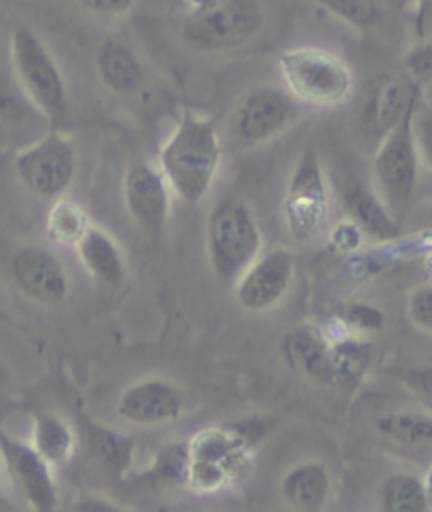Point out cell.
I'll use <instances>...</instances> for the list:
<instances>
[{
	"mask_svg": "<svg viewBox=\"0 0 432 512\" xmlns=\"http://www.w3.org/2000/svg\"><path fill=\"white\" fill-rule=\"evenodd\" d=\"M188 445H167L154 458L152 479L161 487H178L188 479Z\"/></svg>",
	"mask_w": 432,
	"mask_h": 512,
	"instance_id": "obj_29",
	"label": "cell"
},
{
	"mask_svg": "<svg viewBox=\"0 0 432 512\" xmlns=\"http://www.w3.org/2000/svg\"><path fill=\"white\" fill-rule=\"evenodd\" d=\"M380 508L386 512H424L428 510V491L416 475H390L380 487Z\"/></svg>",
	"mask_w": 432,
	"mask_h": 512,
	"instance_id": "obj_24",
	"label": "cell"
},
{
	"mask_svg": "<svg viewBox=\"0 0 432 512\" xmlns=\"http://www.w3.org/2000/svg\"><path fill=\"white\" fill-rule=\"evenodd\" d=\"M403 74L416 87L426 89L432 85V36H422L420 43L403 55Z\"/></svg>",
	"mask_w": 432,
	"mask_h": 512,
	"instance_id": "obj_30",
	"label": "cell"
},
{
	"mask_svg": "<svg viewBox=\"0 0 432 512\" xmlns=\"http://www.w3.org/2000/svg\"><path fill=\"white\" fill-rule=\"evenodd\" d=\"M97 74L116 95L137 97L146 89V70L137 53L119 38H108L95 55Z\"/></svg>",
	"mask_w": 432,
	"mask_h": 512,
	"instance_id": "obj_15",
	"label": "cell"
},
{
	"mask_svg": "<svg viewBox=\"0 0 432 512\" xmlns=\"http://www.w3.org/2000/svg\"><path fill=\"white\" fill-rule=\"evenodd\" d=\"M264 28L258 0H205L190 9L182 26L184 43L203 53H224L251 43Z\"/></svg>",
	"mask_w": 432,
	"mask_h": 512,
	"instance_id": "obj_6",
	"label": "cell"
},
{
	"mask_svg": "<svg viewBox=\"0 0 432 512\" xmlns=\"http://www.w3.org/2000/svg\"><path fill=\"white\" fill-rule=\"evenodd\" d=\"M11 274L15 285L34 302L57 306L68 300V270L62 260L45 247L19 249L11 260Z\"/></svg>",
	"mask_w": 432,
	"mask_h": 512,
	"instance_id": "obj_13",
	"label": "cell"
},
{
	"mask_svg": "<svg viewBox=\"0 0 432 512\" xmlns=\"http://www.w3.org/2000/svg\"><path fill=\"white\" fill-rule=\"evenodd\" d=\"M342 319L348 327H352L359 333H378L386 325V314L380 308L365 304V302L346 304V308L342 312Z\"/></svg>",
	"mask_w": 432,
	"mask_h": 512,
	"instance_id": "obj_31",
	"label": "cell"
},
{
	"mask_svg": "<svg viewBox=\"0 0 432 512\" xmlns=\"http://www.w3.org/2000/svg\"><path fill=\"white\" fill-rule=\"evenodd\" d=\"M0 504H3V487H0Z\"/></svg>",
	"mask_w": 432,
	"mask_h": 512,
	"instance_id": "obj_39",
	"label": "cell"
},
{
	"mask_svg": "<svg viewBox=\"0 0 432 512\" xmlns=\"http://www.w3.org/2000/svg\"><path fill=\"white\" fill-rule=\"evenodd\" d=\"M300 114V104L274 87H258L243 95V100L230 116V129L245 148H255L277 140Z\"/></svg>",
	"mask_w": 432,
	"mask_h": 512,
	"instance_id": "obj_9",
	"label": "cell"
},
{
	"mask_svg": "<svg viewBox=\"0 0 432 512\" xmlns=\"http://www.w3.org/2000/svg\"><path fill=\"white\" fill-rule=\"evenodd\" d=\"M371 346L359 340H344L331 346L333 380L342 384H355L369 367Z\"/></svg>",
	"mask_w": 432,
	"mask_h": 512,
	"instance_id": "obj_28",
	"label": "cell"
},
{
	"mask_svg": "<svg viewBox=\"0 0 432 512\" xmlns=\"http://www.w3.org/2000/svg\"><path fill=\"white\" fill-rule=\"evenodd\" d=\"M74 247L78 251V260L95 283L104 287H119L123 283L127 270L125 255L121 245L106 230L89 226Z\"/></svg>",
	"mask_w": 432,
	"mask_h": 512,
	"instance_id": "obj_16",
	"label": "cell"
},
{
	"mask_svg": "<svg viewBox=\"0 0 432 512\" xmlns=\"http://www.w3.org/2000/svg\"><path fill=\"white\" fill-rule=\"evenodd\" d=\"M420 95V87L411 83L403 72L388 76L376 87V91H373L371 100L365 108V121L384 135Z\"/></svg>",
	"mask_w": 432,
	"mask_h": 512,
	"instance_id": "obj_19",
	"label": "cell"
},
{
	"mask_svg": "<svg viewBox=\"0 0 432 512\" xmlns=\"http://www.w3.org/2000/svg\"><path fill=\"white\" fill-rule=\"evenodd\" d=\"M74 510H83V512H114L116 506L104 498L97 496H85L76 502Z\"/></svg>",
	"mask_w": 432,
	"mask_h": 512,
	"instance_id": "obj_37",
	"label": "cell"
},
{
	"mask_svg": "<svg viewBox=\"0 0 432 512\" xmlns=\"http://www.w3.org/2000/svg\"><path fill=\"white\" fill-rule=\"evenodd\" d=\"M262 253V232L249 205L228 196L213 207L207 222V255L215 277L234 283Z\"/></svg>",
	"mask_w": 432,
	"mask_h": 512,
	"instance_id": "obj_4",
	"label": "cell"
},
{
	"mask_svg": "<svg viewBox=\"0 0 432 512\" xmlns=\"http://www.w3.org/2000/svg\"><path fill=\"white\" fill-rule=\"evenodd\" d=\"M116 413L131 426L154 428L171 424L184 413L182 390L163 378L131 384L116 403Z\"/></svg>",
	"mask_w": 432,
	"mask_h": 512,
	"instance_id": "obj_14",
	"label": "cell"
},
{
	"mask_svg": "<svg viewBox=\"0 0 432 512\" xmlns=\"http://www.w3.org/2000/svg\"><path fill=\"white\" fill-rule=\"evenodd\" d=\"M279 74L293 100L312 108H338L355 91V74L346 59L317 45L285 49Z\"/></svg>",
	"mask_w": 432,
	"mask_h": 512,
	"instance_id": "obj_2",
	"label": "cell"
},
{
	"mask_svg": "<svg viewBox=\"0 0 432 512\" xmlns=\"http://www.w3.org/2000/svg\"><path fill=\"white\" fill-rule=\"evenodd\" d=\"M87 454L110 472H125L131 466L135 443L104 426H89L85 430Z\"/></svg>",
	"mask_w": 432,
	"mask_h": 512,
	"instance_id": "obj_23",
	"label": "cell"
},
{
	"mask_svg": "<svg viewBox=\"0 0 432 512\" xmlns=\"http://www.w3.org/2000/svg\"><path fill=\"white\" fill-rule=\"evenodd\" d=\"M380 437L409 454H432V413L392 411L378 418Z\"/></svg>",
	"mask_w": 432,
	"mask_h": 512,
	"instance_id": "obj_21",
	"label": "cell"
},
{
	"mask_svg": "<svg viewBox=\"0 0 432 512\" xmlns=\"http://www.w3.org/2000/svg\"><path fill=\"white\" fill-rule=\"evenodd\" d=\"M32 118H43L13 72L0 70V127H22Z\"/></svg>",
	"mask_w": 432,
	"mask_h": 512,
	"instance_id": "obj_26",
	"label": "cell"
},
{
	"mask_svg": "<svg viewBox=\"0 0 432 512\" xmlns=\"http://www.w3.org/2000/svg\"><path fill=\"white\" fill-rule=\"evenodd\" d=\"M76 439L70 424L53 411H41L32 422V447L51 466H62L70 460Z\"/></svg>",
	"mask_w": 432,
	"mask_h": 512,
	"instance_id": "obj_22",
	"label": "cell"
},
{
	"mask_svg": "<svg viewBox=\"0 0 432 512\" xmlns=\"http://www.w3.org/2000/svg\"><path fill=\"white\" fill-rule=\"evenodd\" d=\"M409 319L422 331L432 333V285H422L411 293Z\"/></svg>",
	"mask_w": 432,
	"mask_h": 512,
	"instance_id": "obj_33",
	"label": "cell"
},
{
	"mask_svg": "<svg viewBox=\"0 0 432 512\" xmlns=\"http://www.w3.org/2000/svg\"><path fill=\"white\" fill-rule=\"evenodd\" d=\"M11 72L36 110L49 121H62L68 112L66 78L38 32L17 24L9 41Z\"/></svg>",
	"mask_w": 432,
	"mask_h": 512,
	"instance_id": "obj_5",
	"label": "cell"
},
{
	"mask_svg": "<svg viewBox=\"0 0 432 512\" xmlns=\"http://www.w3.org/2000/svg\"><path fill=\"white\" fill-rule=\"evenodd\" d=\"M0 458L17 494L36 512H53L60 494L53 477V466L38 454L32 443L17 441L0 432Z\"/></svg>",
	"mask_w": 432,
	"mask_h": 512,
	"instance_id": "obj_10",
	"label": "cell"
},
{
	"mask_svg": "<svg viewBox=\"0 0 432 512\" xmlns=\"http://www.w3.org/2000/svg\"><path fill=\"white\" fill-rule=\"evenodd\" d=\"M87 228V213L76 203L64 199V196L53 201L47 218V234L53 243L74 247L81 241V236L87 232Z\"/></svg>",
	"mask_w": 432,
	"mask_h": 512,
	"instance_id": "obj_25",
	"label": "cell"
},
{
	"mask_svg": "<svg viewBox=\"0 0 432 512\" xmlns=\"http://www.w3.org/2000/svg\"><path fill=\"white\" fill-rule=\"evenodd\" d=\"M407 388L414 392V397L432 413V365L411 369L405 376Z\"/></svg>",
	"mask_w": 432,
	"mask_h": 512,
	"instance_id": "obj_34",
	"label": "cell"
},
{
	"mask_svg": "<svg viewBox=\"0 0 432 512\" xmlns=\"http://www.w3.org/2000/svg\"><path fill=\"white\" fill-rule=\"evenodd\" d=\"M414 135L420 161L432 173V104H428L424 97H420L414 112Z\"/></svg>",
	"mask_w": 432,
	"mask_h": 512,
	"instance_id": "obj_32",
	"label": "cell"
},
{
	"mask_svg": "<svg viewBox=\"0 0 432 512\" xmlns=\"http://www.w3.org/2000/svg\"><path fill=\"white\" fill-rule=\"evenodd\" d=\"M171 188L159 167L133 165L123 182L125 207L148 239H161L171 211Z\"/></svg>",
	"mask_w": 432,
	"mask_h": 512,
	"instance_id": "obj_12",
	"label": "cell"
},
{
	"mask_svg": "<svg viewBox=\"0 0 432 512\" xmlns=\"http://www.w3.org/2000/svg\"><path fill=\"white\" fill-rule=\"evenodd\" d=\"M281 494L293 510L317 512L331 494L329 470L319 462L291 466L281 483Z\"/></svg>",
	"mask_w": 432,
	"mask_h": 512,
	"instance_id": "obj_20",
	"label": "cell"
},
{
	"mask_svg": "<svg viewBox=\"0 0 432 512\" xmlns=\"http://www.w3.org/2000/svg\"><path fill=\"white\" fill-rule=\"evenodd\" d=\"M346 26L367 32L382 22V0H312Z\"/></svg>",
	"mask_w": 432,
	"mask_h": 512,
	"instance_id": "obj_27",
	"label": "cell"
},
{
	"mask_svg": "<svg viewBox=\"0 0 432 512\" xmlns=\"http://www.w3.org/2000/svg\"><path fill=\"white\" fill-rule=\"evenodd\" d=\"M281 352L291 369L314 382H333L331 346L312 329H291L281 342Z\"/></svg>",
	"mask_w": 432,
	"mask_h": 512,
	"instance_id": "obj_17",
	"label": "cell"
},
{
	"mask_svg": "<svg viewBox=\"0 0 432 512\" xmlns=\"http://www.w3.org/2000/svg\"><path fill=\"white\" fill-rule=\"evenodd\" d=\"M234 298L249 312H266L279 306L293 285V258L285 249L260 253L234 281Z\"/></svg>",
	"mask_w": 432,
	"mask_h": 512,
	"instance_id": "obj_11",
	"label": "cell"
},
{
	"mask_svg": "<svg viewBox=\"0 0 432 512\" xmlns=\"http://www.w3.org/2000/svg\"><path fill=\"white\" fill-rule=\"evenodd\" d=\"M74 3L97 17H123L137 5V0H74Z\"/></svg>",
	"mask_w": 432,
	"mask_h": 512,
	"instance_id": "obj_35",
	"label": "cell"
},
{
	"mask_svg": "<svg viewBox=\"0 0 432 512\" xmlns=\"http://www.w3.org/2000/svg\"><path fill=\"white\" fill-rule=\"evenodd\" d=\"M416 24L420 38L428 36V30L432 28V0H416Z\"/></svg>",
	"mask_w": 432,
	"mask_h": 512,
	"instance_id": "obj_36",
	"label": "cell"
},
{
	"mask_svg": "<svg viewBox=\"0 0 432 512\" xmlns=\"http://www.w3.org/2000/svg\"><path fill=\"white\" fill-rule=\"evenodd\" d=\"M344 207L355 226L373 236V239L392 241L401 234L399 220L390 213L380 194L369 186H350L344 194Z\"/></svg>",
	"mask_w": 432,
	"mask_h": 512,
	"instance_id": "obj_18",
	"label": "cell"
},
{
	"mask_svg": "<svg viewBox=\"0 0 432 512\" xmlns=\"http://www.w3.org/2000/svg\"><path fill=\"white\" fill-rule=\"evenodd\" d=\"M420 97L382 135V142L376 150V156H373V184H376L380 199L397 220H401L411 205H414L420 182L422 161L414 135V112Z\"/></svg>",
	"mask_w": 432,
	"mask_h": 512,
	"instance_id": "obj_3",
	"label": "cell"
},
{
	"mask_svg": "<svg viewBox=\"0 0 432 512\" xmlns=\"http://www.w3.org/2000/svg\"><path fill=\"white\" fill-rule=\"evenodd\" d=\"M331 194L319 154L306 150L289 177L283 215L289 234L298 243H308L319 236L329 220Z\"/></svg>",
	"mask_w": 432,
	"mask_h": 512,
	"instance_id": "obj_7",
	"label": "cell"
},
{
	"mask_svg": "<svg viewBox=\"0 0 432 512\" xmlns=\"http://www.w3.org/2000/svg\"><path fill=\"white\" fill-rule=\"evenodd\" d=\"M422 97H424V100H426L428 104H432V85H428L426 89H422Z\"/></svg>",
	"mask_w": 432,
	"mask_h": 512,
	"instance_id": "obj_38",
	"label": "cell"
},
{
	"mask_svg": "<svg viewBox=\"0 0 432 512\" xmlns=\"http://www.w3.org/2000/svg\"><path fill=\"white\" fill-rule=\"evenodd\" d=\"M76 169V148L60 131L45 133L15 159V173L22 186L36 199L51 203L70 190Z\"/></svg>",
	"mask_w": 432,
	"mask_h": 512,
	"instance_id": "obj_8",
	"label": "cell"
},
{
	"mask_svg": "<svg viewBox=\"0 0 432 512\" xmlns=\"http://www.w3.org/2000/svg\"><path fill=\"white\" fill-rule=\"evenodd\" d=\"M222 165V142L213 118L186 110L159 154L171 192L194 207L211 192Z\"/></svg>",
	"mask_w": 432,
	"mask_h": 512,
	"instance_id": "obj_1",
	"label": "cell"
}]
</instances>
